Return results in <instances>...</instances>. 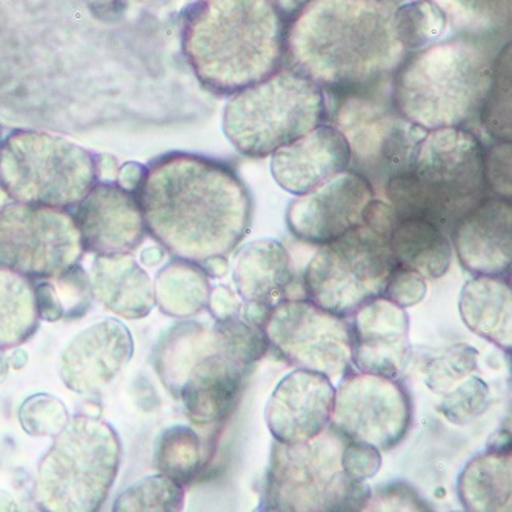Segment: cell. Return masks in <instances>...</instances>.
Listing matches in <instances>:
<instances>
[{
    "label": "cell",
    "instance_id": "cell-5",
    "mask_svg": "<svg viewBox=\"0 0 512 512\" xmlns=\"http://www.w3.org/2000/svg\"><path fill=\"white\" fill-rule=\"evenodd\" d=\"M485 147L463 127L426 131L408 163L386 180L385 191L400 219L422 217L449 231L488 193Z\"/></svg>",
    "mask_w": 512,
    "mask_h": 512
},
{
    "label": "cell",
    "instance_id": "cell-19",
    "mask_svg": "<svg viewBox=\"0 0 512 512\" xmlns=\"http://www.w3.org/2000/svg\"><path fill=\"white\" fill-rule=\"evenodd\" d=\"M74 219L85 251L96 256L134 253L147 236L136 194L116 182H97L80 200Z\"/></svg>",
    "mask_w": 512,
    "mask_h": 512
},
{
    "label": "cell",
    "instance_id": "cell-14",
    "mask_svg": "<svg viewBox=\"0 0 512 512\" xmlns=\"http://www.w3.org/2000/svg\"><path fill=\"white\" fill-rule=\"evenodd\" d=\"M414 405L399 379L350 370L340 377L331 426L343 437L388 453L408 437Z\"/></svg>",
    "mask_w": 512,
    "mask_h": 512
},
{
    "label": "cell",
    "instance_id": "cell-6",
    "mask_svg": "<svg viewBox=\"0 0 512 512\" xmlns=\"http://www.w3.org/2000/svg\"><path fill=\"white\" fill-rule=\"evenodd\" d=\"M53 439L37 466V506L47 512L99 511L122 462L116 429L100 417L77 414Z\"/></svg>",
    "mask_w": 512,
    "mask_h": 512
},
{
    "label": "cell",
    "instance_id": "cell-44",
    "mask_svg": "<svg viewBox=\"0 0 512 512\" xmlns=\"http://www.w3.org/2000/svg\"><path fill=\"white\" fill-rule=\"evenodd\" d=\"M399 220L400 216L396 208L391 203L377 200L376 197L366 205L362 214V225L386 239H389Z\"/></svg>",
    "mask_w": 512,
    "mask_h": 512
},
{
    "label": "cell",
    "instance_id": "cell-38",
    "mask_svg": "<svg viewBox=\"0 0 512 512\" xmlns=\"http://www.w3.org/2000/svg\"><path fill=\"white\" fill-rule=\"evenodd\" d=\"M491 405V391L482 377H468L462 383L443 394L437 411L453 425H468L486 413Z\"/></svg>",
    "mask_w": 512,
    "mask_h": 512
},
{
    "label": "cell",
    "instance_id": "cell-45",
    "mask_svg": "<svg viewBox=\"0 0 512 512\" xmlns=\"http://www.w3.org/2000/svg\"><path fill=\"white\" fill-rule=\"evenodd\" d=\"M243 300L230 286L217 285L211 288L208 311L214 320H227L239 316Z\"/></svg>",
    "mask_w": 512,
    "mask_h": 512
},
{
    "label": "cell",
    "instance_id": "cell-33",
    "mask_svg": "<svg viewBox=\"0 0 512 512\" xmlns=\"http://www.w3.org/2000/svg\"><path fill=\"white\" fill-rule=\"evenodd\" d=\"M445 28V10L434 0L406 2L394 13L397 40L408 54L433 45Z\"/></svg>",
    "mask_w": 512,
    "mask_h": 512
},
{
    "label": "cell",
    "instance_id": "cell-4",
    "mask_svg": "<svg viewBox=\"0 0 512 512\" xmlns=\"http://www.w3.org/2000/svg\"><path fill=\"white\" fill-rule=\"evenodd\" d=\"M493 73L494 57L480 40L453 37L403 59L391 76V102L422 130L463 127L479 116Z\"/></svg>",
    "mask_w": 512,
    "mask_h": 512
},
{
    "label": "cell",
    "instance_id": "cell-54",
    "mask_svg": "<svg viewBox=\"0 0 512 512\" xmlns=\"http://www.w3.org/2000/svg\"><path fill=\"white\" fill-rule=\"evenodd\" d=\"M385 4L393 5V7H400V5L406 4L408 0H382Z\"/></svg>",
    "mask_w": 512,
    "mask_h": 512
},
{
    "label": "cell",
    "instance_id": "cell-2",
    "mask_svg": "<svg viewBox=\"0 0 512 512\" xmlns=\"http://www.w3.org/2000/svg\"><path fill=\"white\" fill-rule=\"evenodd\" d=\"M394 13L382 0H310L286 27L285 67L334 97L370 90L408 56Z\"/></svg>",
    "mask_w": 512,
    "mask_h": 512
},
{
    "label": "cell",
    "instance_id": "cell-16",
    "mask_svg": "<svg viewBox=\"0 0 512 512\" xmlns=\"http://www.w3.org/2000/svg\"><path fill=\"white\" fill-rule=\"evenodd\" d=\"M334 397L330 377L308 370L286 374L266 403L265 422L271 436L286 445L316 439L331 425Z\"/></svg>",
    "mask_w": 512,
    "mask_h": 512
},
{
    "label": "cell",
    "instance_id": "cell-39",
    "mask_svg": "<svg viewBox=\"0 0 512 512\" xmlns=\"http://www.w3.org/2000/svg\"><path fill=\"white\" fill-rule=\"evenodd\" d=\"M17 417L28 436L56 437L70 420V413L62 400L40 393L33 394L20 405Z\"/></svg>",
    "mask_w": 512,
    "mask_h": 512
},
{
    "label": "cell",
    "instance_id": "cell-43",
    "mask_svg": "<svg viewBox=\"0 0 512 512\" xmlns=\"http://www.w3.org/2000/svg\"><path fill=\"white\" fill-rule=\"evenodd\" d=\"M426 293H428V285L422 274L397 266L386 282L383 297L402 308H411L422 302Z\"/></svg>",
    "mask_w": 512,
    "mask_h": 512
},
{
    "label": "cell",
    "instance_id": "cell-30",
    "mask_svg": "<svg viewBox=\"0 0 512 512\" xmlns=\"http://www.w3.org/2000/svg\"><path fill=\"white\" fill-rule=\"evenodd\" d=\"M39 322L33 280L0 266V350L24 345Z\"/></svg>",
    "mask_w": 512,
    "mask_h": 512
},
{
    "label": "cell",
    "instance_id": "cell-3",
    "mask_svg": "<svg viewBox=\"0 0 512 512\" xmlns=\"http://www.w3.org/2000/svg\"><path fill=\"white\" fill-rule=\"evenodd\" d=\"M286 27L274 0H199L183 22V56L205 90L231 96L283 67Z\"/></svg>",
    "mask_w": 512,
    "mask_h": 512
},
{
    "label": "cell",
    "instance_id": "cell-28",
    "mask_svg": "<svg viewBox=\"0 0 512 512\" xmlns=\"http://www.w3.org/2000/svg\"><path fill=\"white\" fill-rule=\"evenodd\" d=\"M216 351L211 328L197 322L176 323L160 337L153 351V365L168 393L179 397L191 368L205 354Z\"/></svg>",
    "mask_w": 512,
    "mask_h": 512
},
{
    "label": "cell",
    "instance_id": "cell-23",
    "mask_svg": "<svg viewBox=\"0 0 512 512\" xmlns=\"http://www.w3.org/2000/svg\"><path fill=\"white\" fill-rule=\"evenodd\" d=\"M88 276L94 299L122 319H145L156 305L150 274L130 254L96 256Z\"/></svg>",
    "mask_w": 512,
    "mask_h": 512
},
{
    "label": "cell",
    "instance_id": "cell-49",
    "mask_svg": "<svg viewBox=\"0 0 512 512\" xmlns=\"http://www.w3.org/2000/svg\"><path fill=\"white\" fill-rule=\"evenodd\" d=\"M200 268L210 279H220V277L227 276L230 263H228L227 256H214L200 263Z\"/></svg>",
    "mask_w": 512,
    "mask_h": 512
},
{
    "label": "cell",
    "instance_id": "cell-34",
    "mask_svg": "<svg viewBox=\"0 0 512 512\" xmlns=\"http://www.w3.org/2000/svg\"><path fill=\"white\" fill-rule=\"evenodd\" d=\"M480 122L494 142H511V45L494 59L493 82L480 108Z\"/></svg>",
    "mask_w": 512,
    "mask_h": 512
},
{
    "label": "cell",
    "instance_id": "cell-15",
    "mask_svg": "<svg viewBox=\"0 0 512 512\" xmlns=\"http://www.w3.org/2000/svg\"><path fill=\"white\" fill-rule=\"evenodd\" d=\"M374 197L368 177L356 170L343 171L297 196L286 210V227L302 242L322 247L362 225L363 210Z\"/></svg>",
    "mask_w": 512,
    "mask_h": 512
},
{
    "label": "cell",
    "instance_id": "cell-48",
    "mask_svg": "<svg viewBox=\"0 0 512 512\" xmlns=\"http://www.w3.org/2000/svg\"><path fill=\"white\" fill-rule=\"evenodd\" d=\"M117 173H119V165L113 156L108 154L97 156V182L114 183Z\"/></svg>",
    "mask_w": 512,
    "mask_h": 512
},
{
    "label": "cell",
    "instance_id": "cell-29",
    "mask_svg": "<svg viewBox=\"0 0 512 512\" xmlns=\"http://www.w3.org/2000/svg\"><path fill=\"white\" fill-rule=\"evenodd\" d=\"M154 302L160 313L177 320H187L207 308L210 277L197 263L173 259L163 266L153 283Z\"/></svg>",
    "mask_w": 512,
    "mask_h": 512
},
{
    "label": "cell",
    "instance_id": "cell-47",
    "mask_svg": "<svg viewBox=\"0 0 512 512\" xmlns=\"http://www.w3.org/2000/svg\"><path fill=\"white\" fill-rule=\"evenodd\" d=\"M271 311H273V308L265 305V303L243 302L239 316L242 317L243 320H247V322L260 326V328L265 330V325L268 319H270Z\"/></svg>",
    "mask_w": 512,
    "mask_h": 512
},
{
    "label": "cell",
    "instance_id": "cell-46",
    "mask_svg": "<svg viewBox=\"0 0 512 512\" xmlns=\"http://www.w3.org/2000/svg\"><path fill=\"white\" fill-rule=\"evenodd\" d=\"M147 167H143L142 163L128 162L124 167L119 168L117 173L116 183L120 188L136 194L139 190L140 183H142L143 176H145Z\"/></svg>",
    "mask_w": 512,
    "mask_h": 512
},
{
    "label": "cell",
    "instance_id": "cell-51",
    "mask_svg": "<svg viewBox=\"0 0 512 512\" xmlns=\"http://www.w3.org/2000/svg\"><path fill=\"white\" fill-rule=\"evenodd\" d=\"M8 363L13 370H22L28 363V354L20 346L13 348V353L8 354Z\"/></svg>",
    "mask_w": 512,
    "mask_h": 512
},
{
    "label": "cell",
    "instance_id": "cell-35",
    "mask_svg": "<svg viewBox=\"0 0 512 512\" xmlns=\"http://www.w3.org/2000/svg\"><path fill=\"white\" fill-rule=\"evenodd\" d=\"M211 336L217 353L250 368L270 351L265 330L240 316L216 320L211 326Z\"/></svg>",
    "mask_w": 512,
    "mask_h": 512
},
{
    "label": "cell",
    "instance_id": "cell-7",
    "mask_svg": "<svg viewBox=\"0 0 512 512\" xmlns=\"http://www.w3.org/2000/svg\"><path fill=\"white\" fill-rule=\"evenodd\" d=\"M328 117L323 88L283 65L268 79L231 94L223 110L222 127L240 154L263 159L326 124Z\"/></svg>",
    "mask_w": 512,
    "mask_h": 512
},
{
    "label": "cell",
    "instance_id": "cell-18",
    "mask_svg": "<svg viewBox=\"0 0 512 512\" xmlns=\"http://www.w3.org/2000/svg\"><path fill=\"white\" fill-rule=\"evenodd\" d=\"M351 319L354 370L400 379L413 354L405 308L380 296L360 306Z\"/></svg>",
    "mask_w": 512,
    "mask_h": 512
},
{
    "label": "cell",
    "instance_id": "cell-31",
    "mask_svg": "<svg viewBox=\"0 0 512 512\" xmlns=\"http://www.w3.org/2000/svg\"><path fill=\"white\" fill-rule=\"evenodd\" d=\"M34 291L40 320L51 323L84 317L91 310L94 299L90 276L80 265L59 276L34 283Z\"/></svg>",
    "mask_w": 512,
    "mask_h": 512
},
{
    "label": "cell",
    "instance_id": "cell-55",
    "mask_svg": "<svg viewBox=\"0 0 512 512\" xmlns=\"http://www.w3.org/2000/svg\"><path fill=\"white\" fill-rule=\"evenodd\" d=\"M0 142H2V137H0Z\"/></svg>",
    "mask_w": 512,
    "mask_h": 512
},
{
    "label": "cell",
    "instance_id": "cell-1",
    "mask_svg": "<svg viewBox=\"0 0 512 512\" xmlns=\"http://www.w3.org/2000/svg\"><path fill=\"white\" fill-rule=\"evenodd\" d=\"M143 222L174 259L230 256L253 223V196L227 163L191 153L154 160L136 193Z\"/></svg>",
    "mask_w": 512,
    "mask_h": 512
},
{
    "label": "cell",
    "instance_id": "cell-11",
    "mask_svg": "<svg viewBox=\"0 0 512 512\" xmlns=\"http://www.w3.org/2000/svg\"><path fill=\"white\" fill-rule=\"evenodd\" d=\"M84 254L70 211L13 200L0 207V266L44 280L79 265Z\"/></svg>",
    "mask_w": 512,
    "mask_h": 512
},
{
    "label": "cell",
    "instance_id": "cell-52",
    "mask_svg": "<svg viewBox=\"0 0 512 512\" xmlns=\"http://www.w3.org/2000/svg\"><path fill=\"white\" fill-rule=\"evenodd\" d=\"M163 253H165V250L162 247L148 248V250L143 251L140 259L145 265L154 266L163 259Z\"/></svg>",
    "mask_w": 512,
    "mask_h": 512
},
{
    "label": "cell",
    "instance_id": "cell-36",
    "mask_svg": "<svg viewBox=\"0 0 512 512\" xmlns=\"http://www.w3.org/2000/svg\"><path fill=\"white\" fill-rule=\"evenodd\" d=\"M185 503V486L163 474L134 482L114 500L113 511H180Z\"/></svg>",
    "mask_w": 512,
    "mask_h": 512
},
{
    "label": "cell",
    "instance_id": "cell-10",
    "mask_svg": "<svg viewBox=\"0 0 512 512\" xmlns=\"http://www.w3.org/2000/svg\"><path fill=\"white\" fill-rule=\"evenodd\" d=\"M396 268L389 239L359 225L317 250L303 274V290L323 310L350 319L383 296Z\"/></svg>",
    "mask_w": 512,
    "mask_h": 512
},
{
    "label": "cell",
    "instance_id": "cell-32",
    "mask_svg": "<svg viewBox=\"0 0 512 512\" xmlns=\"http://www.w3.org/2000/svg\"><path fill=\"white\" fill-rule=\"evenodd\" d=\"M154 466L160 474L180 485H190L203 466V445L199 434L187 425L163 429L154 442Z\"/></svg>",
    "mask_w": 512,
    "mask_h": 512
},
{
    "label": "cell",
    "instance_id": "cell-20",
    "mask_svg": "<svg viewBox=\"0 0 512 512\" xmlns=\"http://www.w3.org/2000/svg\"><path fill=\"white\" fill-rule=\"evenodd\" d=\"M511 199L486 194L454 222L453 248L473 276H511Z\"/></svg>",
    "mask_w": 512,
    "mask_h": 512
},
{
    "label": "cell",
    "instance_id": "cell-22",
    "mask_svg": "<svg viewBox=\"0 0 512 512\" xmlns=\"http://www.w3.org/2000/svg\"><path fill=\"white\" fill-rule=\"evenodd\" d=\"M248 373L250 366L211 351L191 368L177 399L194 425L222 422L237 408Z\"/></svg>",
    "mask_w": 512,
    "mask_h": 512
},
{
    "label": "cell",
    "instance_id": "cell-12",
    "mask_svg": "<svg viewBox=\"0 0 512 512\" xmlns=\"http://www.w3.org/2000/svg\"><path fill=\"white\" fill-rule=\"evenodd\" d=\"M334 127L342 131L351 148V162H356L363 176L402 171L409 154L426 133L406 122L391 102V79L357 93L336 97ZM386 179V180H388Z\"/></svg>",
    "mask_w": 512,
    "mask_h": 512
},
{
    "label": "cell",
    "instance_id": "cell-17",
    "mask_svg": "<svg viewBox=\"0 0 512 512\" xmlns=\"http://www.w3.org/2000/svg\"><path fill=\"white\" fill-rule=\"evenodd\" d=\"M133 353L127 326L120 320H100L68 343L59 360L60 380L73 393L96 396L125 370Z\"/></svg>",
    "mask_w": 512,
    "mask_h": 512
},
{
    "label": "cell",
    "instance_id": "cell-24",
    "mask_svg": "<svg viewBox=\"0 0 512 512\" xmlns=\"http://www.w3.org/2000/svg\"><path fill=\"white\" fill-rule=\"evenodd\" d=\"M233 280L243 302L265 303L271 308L290 299L296 285L290 253L274 239L254 240L243 247L234 263Z\"/></svg>",
    "mask_w": 512,
    "mask_h": 512
},
{
    "label": "cell",
    "instance_id": "cell-8",
    "mask_svg": "<svg viewBox=\"0 0 512 512\" xmlns=\"http://www.w3.org/2000/svg\"><path fill=\"white\" fill-rule=\"evenodd\" d=\"M328 426L305 443L274 442L262 482L259 511L351 512L363 511L371 488L343 473L340 456L346 443Z\"/></svg>",
    "mask_w": 512,
    "mask_h": 512
},
{
    "label": "cell",
    "instance_id": "cell-13",
    "mask_svg": "<svg viewBox=\"0 0 512 512\" xmlns=\"http://www.w3.org/2000/svg\"><path fill=\"white\" fill-rule=\"evenodd\" d=\"M270 350L296 370L342 377L353 370L351 323L323 310L308 297H291L274 306L265 325Z\"/></svg>",
    "mask_w": 512,
    "mask_h": 512
},
{
    "label": "cell",
    "instance_id": "cell-41",
    "mask_svg": "<svg viewBox=\"0 0 512 512\" xmlns=\"http://www.w3.org/2000/svg\"><path fill=\"white\" fill-rule=\"evenodd\" d=\"M343 473L356 482L373 479L382 468V451L368 443L346 440L340 456Z\"/></svg>",
    "mask_w": 512,
    "mask_h": 512
},
{
    "label": "cell",
    "instance_id": "cell-27",
    "mask_svg": "<svg viewBox=\"0 0 512 512\" xmlns=\"http://www.w3.org/2000/svg\"><path fill=\"white\" fill-rule=\"evenodd\" d=\"M457 497L466 511H511V451L486 448L469 460L457 479Z\"/></svg>",
    "mask_w": 512,
    "mask_h": 512
},
{
    "label": "cell",
    "instance_id": "cell-25",
    "mask_svg": "<svg viewBox=\"0 0 512 512\" xmlns=\"http://www.w3.org/2000/svg\"><path fill=\"white\" fill-rule=\"evenodd\" d=\"M459 313L468 330L511 354V276H474L468 280L460 291Z\"/></svg>",
    "mask_w": 512,
    "mask_h": 512
},
{
    "label": "cell",
    "instance_id": "cell-9",
    "mask_svg": "<svg viewBox=\"0 0 512 512\" xmlns=\"http://www.w3.org/2000/svg\"><path fill=\"white\" fill-rule=\"evenodd\" d=\"M96 183V154L67 137L16 130L0 142V188L13 202L71 210Z\"/></svg>",
    "mask_w": 512,
    "mask_h": 512
},
{
    "label": "cell",
    "instance_id": "cell-42",
    "mask_svg": "<svg viewBox=\"0 0 512 512\" xmlns=\"http://www.w3.org/2000/svg\"><path fill=\"white\" fill-rule=\"evenodd\" d=\"M485 182L489 194L511 199V142L485 148Z\"/></svg>",
    "mask_w": 512,
    "mask_h": 512
},
{
    "label": "cell",
    "instance_id": "cell-50",
    "mask_svg": "<svg viewBox=\"0 0 512 512\" xmlns=\"http://www.w3.org/2000/svg\"><path fill=\"white\" fill-rule=\"evenodd\" d=\"M488 449H496V451H511V434H509L508 429H500L497 433H494L491 436V439L488 440V445H486Z\"/></svg>",
    "mask_w": 512,
    "mask_h": 512
},
{
    "label": "cell",
    "instance_id": "cell-26",
    "mask_svg": "<svg viewBox=\"0 0 512 512\" xmlns=\"http://www.w3.org/2000/svg\"><path fill=\"white\" fill-rule=\"evenodd\" d=\"M389 247L399 268L425 279L445 276L453 262V243L446 231L422 217L400 219L389 236Z\"/></svg>",
    "mask_w": 512,
    "mask_h": 512
},
{
    "label": "cell",
    "instance_id": "cell-40",
    "mask_svg": "<svg viewBox=\"0 0 512 512\" xmlns=\"http://www.w3.org/2000/svg\"><path fill=\"white\" fill-rule=\"evenodd\" d=\"M429 503L413 485L403 480L383 483L371 489V496L363 511H431Z\"/></svg>",
    "mask_w": 512,
    "mask_h": 512
},
{
    "label": "cell",
    "instance_id": "cell-53",
    "mask_svg": "<svg viewBox=\"0 0 512 512\" xmlns=\"http://www.w3.org/2000/svg\"><path fill=\"white\" fill-rule=\"evenodd\" d=\"M10 363H8V354L5 350H0V383H4L10 373Z\"/></svg>",
    "mask_w": 512,
    "mask_h": 512
},
{
    "label": "cell",
    "instance_id": "cell-37",
    "mask_svg": "<svg viewBox=\"0 0 512 512\" xmlns=\"http://www.w3.org/2000/svg\"><path fill=\"white\" fill-rule=\"evenodd\" d=\"M479 357V351L466 343L449 346L445 353L440 354L436 359L429 360L428 365L425 366L423 371L425 385L428 386L429 391L439 396L449 393L463 380L479 373Z\"/></svg>",
    "mask_w": 512,
    "mask_h": 512
},
{
    "label": "cell",
    "instance_id": "cell-21",
    "mask_svg": "<svg viewBox=\"0 0 512 512\" xmlns=\"http://www.w3.org/2000/svg\"><path fill=\"white\" fill-rule=\"evenodd\" d=\"M350 167V143L328 122L277 148L270 163L277 185L293 196L316 190Z\"/></svg>",
    "mask_w": 512,
    "mask_h": 512
}]
</instances>
